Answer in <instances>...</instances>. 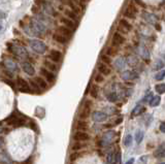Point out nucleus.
<instances>
[{
    "label": "nucleus",
    "instance_id": "72a5a7b5",
    "mask_svg": "<svg viewBox=\"0 0 165 164\" xmlns=\"http://www.w3.org/2000/svg\"><path fill=\"white\" fill-rule=\"evenodd\" d=\"M155 91L158 94H164L165 93V84H158L155 86Z\"/></svg>",
    "mask_w": 165,
    "mask_h": 164
},
{
    "label": "nucleus",
    "instance_id": "412c9836",
    "mask_svg": "<svg viewBox=\"0 0 165 164\" xmlns=\"http://www.w3.org/2000/svg\"><path fill=\"white\" fill-rule=\"evenodd\" d=\"M146 111V108L143 105H137L133 108V111H131V117H138L140 114H143Z\"/></svg>",
    "mask_w": 165,
    "mask_h": 164
},
{
    "label": "nucleus",
    "instance_id": "dca6fc26",
    "mask_svg": "<svg viewBox=\"0 0 165 164\" xmlns=\"http://www.w3.org/2000/svg\"><path fill=\"white\" fill-rule=\"evenodd\" d=\"M49 58L54 62H59L62 58V53L57 50H52L51 53H50Z\"/></svg>",
    "mask_w": 165,
    "mask_h": 164
},
{
    "label": "nucleus",
    "instance_id": "37998d69",
    "mask_svg": "<svg viewBox=\"0 0 165 164\" xmlns=\"http://www.w3.org/2000/svg\"><path fill=\"white\" fill-rule=\"evenodd\" d=\"M101 60H102V62L106 65L112 63V59L109 58V56H107V55H103V56H101Z\"/></svg>",
    "mask_w": 165,
    "mask_h": 164
},
{
    "label": "nucleus",
    "instance_id": "bf43d9fd",
    "mask_svg": "<svg viewBox=\"0 0 165 164\" xmlns=\"http://www.w3.org/2000/svg\"><path fill=\"white\" fill-rule=\"evenodd\" d=\"M5 82H6L9 86H12V87L14 88V85H12V82H9V80H5Z\"/></svg>",
    "mask_w": 165,
    "mask_h": 164
},
{
    "label": "nucleus",
    "instance_id": "4c0bfd02",
    "mask_svg": "<svg viewBox=\"0 0 165 164\" xmlns=\"http://www.w3.org/2000/svg\"><path fill=\"white\" fill-rule=\"evenodd\" d=\"M44 65H46V68H49L50 70H52V71H56V70L58 69L56 65H55L54 63H52V62H50V61H46V62H44Z\"/></svg>",
    "mask_w": 165,
    "mask_h": 164
},
{
    "label": "nucleus",
    "instance_id": "603ef678",
    "mask_svg": "<svg viewBox=\"0 0 165 164\" xmlns=\"http://www.w3.org/2000/svg\"><path fill=\"white\" fill-rule=\"evenodd\" d=\"M118 32H122V33H128V31H126L125 29H123V28L121 27V26H119V27H118Z\"/></svg>",
    "mask_w": 165,
    "mask_h": 164
},
{
    "label": "nucleus",
    "instance_id": "8fccbe9b",
    "mask_svg": "<svg viewBox=\"0 0 165 164\" xmlns=\"http://www.w3.org/2000/svg\"><path fill=\"white\" fill-rule=\"evenodd\" d=\"M159 129H160V131L162 132V133H165V121L162 122V123L160 124V127H159Z\"/></svg>",
    "mask_w": 165,
    "mask_h": 164
},
{
    "label": "nucleus",
    "instance_id": "4be33fe9",
    "mask_svg": "<svg viewBox=\"0 0 165 164\" xmlns=\"http://www.w3.org/2000/svg\"><path fill=\"white\" fill-rule=\"evenodd\" d=\"M61 23L65 25V27L69 28V29H75V24L73 23L72 20L68 19V18H61Z\"/></svg>",
    "mask_w": 165,
    "mask_h": 164
},
{
    "label": "nucleus",
    "instance_id": "0eeeda50",
    "mask_svg": "<svg viewBox=\"0 0 165 164\" xmlns=\"http://www.w3.org/2000/svg\"><path fill=\"white\" fill-rule=\"evenodd\" d=\"M137 12H138L137 7H136L133 3H130L127 6V9H125L124 15H125V18H129V19H135L136 14H137Z\"/></svg>",
    "mask_w": 165,
    "mask_h": 164
},
{
    "label": "nucleus",
    "instance_id": "6ab92c4d",
    "mask_svg": "<svg viewBox=\"0 0 165 164\" xmlns=\"http://www.w3.org/2000/svg\"><path fill=\"white\" fill-rule=\"evenodd\" d=\"M41 6H43V9L46 12V14L52 15H56V12L54 10V7L52 6L48 1H44Z\"/></svg>",
    "mask_w": 165,
    "mask_h": 164
},
{
    "label": "nucleus",
    "instance_id": "c756f323",
    "mask_svg": "<svg viewBox=\"0 0 165 164\" xmlns=\"http://www.w3.org/2000/svg\"><path fill=\"white\" fill-rule=\"evenodd\" d=\"M160 101H161L160 96H153L152 99L150 100V105L152 108H156V106H158L160 104Z\"/></svg>",
    "mask_w": 165,
    "mask_h": 164
},
{
    "label": "nucleus",
    "instance_id": "423d86ee",
    "mask_svg": "<svg viewBox=\"0 0 165 164\" xmlns=\"http://www.w3.org/2000/svg\"><path fill=\"white\" fill-rule=\"evenodd\" d=\"M114 137H115V131H112V130H108V131H106L105 133L103 134V136H102L101 145L102 147H107V145H109L112 144Z\"/></svg>",
    "mask_w": 165,
    "mask_h": 164
},
{
    "label": "nucleus",
    "instance_id": "f8f14e48",
    "mask_svg": "<svg viewBox=\"0 0 165 164\" xmlns=\"http://www.w3.org/2000/svg\"><path fill=\"white\" fill-rule=\"evenodd\" d=\"M18 86H19V90L21 91V92H24V93H27V92H30V88L29 86H28L27 82L22 79V77H19L18 79Z\"/></svg>",
    "mask_w": 165,
    "mask_h": 164
},
{
    "label": "nucleus",
    "instance_id": "f3484780",
    "mask_svg": "<svg viewBox=\"0 0 165 164\" xmlns=\"http://www.w3.org/2000/svg\"><path fill=\"white\" fill-rule=\"evenodd\" d=\"M98 70H99V72H100L102 75H104V77H106V75H109V74H111V72H112L111 68H109V67L107 66L106 64H104V63H99Z\"/></svg>",
    "mask_w": 165,
    "mask_h": 164
},
{
    "label": "nucleus",
    "instance_id": "393cba45",
    "mask_svg": "<svg viewBox=\"0 0 165 164\" xmlns=\"http://www.w3.org/2000/svg\"><path fill=\"white\" fill-rule=\"evenodd\" d=\"M0 162H1V164H12V159H10V157L6 153H1L0 154Z\"/></svg>",
    "mask_w": 165,
    "mask_h": 164
},
{
    "label": "nucleus",
    "instance_id": "c03bdc74",
    "mask_svg": "<svg viewBox=\"0 0 165 164\" xmlns=\"http://www.w3.org/2000/svg\"><path fill=\"white\" fill-rule=\"evenodd\" d=\"M83 147H84V145H83L82 144H81V142H77L74 145H72V150L74 151V152H77V151H78V150H81V149H82Z\"/></svg>",
    "mask_w": 165,
    "mask_h": 164
},
{
    "label": "nucleus",
    "instance_id": "58836bf2",
    "mask_svg": "<svg viewBox=\"0 0 165 164\" xmlns=\"http://www.w3.org/2000/svg\"><path fill=\"white\" fill-rule=\"evenodd\" d=\"M90 94L93 98H97L98 96V87L97 86H93L90 90Z\"/></svg>",
    "mask_w": 165,
    "mask_h": 164
},
{
    "label": "nucleus",
    "instance_id": "f257e3e1",
    "mask_svg": "<svg viewBox=\"0 0 165 164\" xmlns=\"http://www.w3.org/2000/svg\"><path fill=\"white\" fill-rule=\"evenodd\" d=\"M29 46L30 48L32 49V51H34L37 54H44L48 50V46H46V43L41 40L38 39H31L29 41Z\"/></svg>",
    "mask_w": 165,
    "mask_h": 164
},
{
    "label": "nucleus",
    "instance_id": "f704fd0d",
    "mask_svg": "<svg viewBox=\"0 0 165 164\" xmlns=\"http://www.w3.org/2000/svg\"><path fill=\"white\" fill-rule=\"evenodd\" d=\"M115 157H116V153L115 152H111L108 155H107V164H115Z\"/></svg>",
    "mask_w": 165,
    "mask_h": 164
},
{
    "label": "nucleus",
    "instance_id": "4d7b16f0",
    "mask_svg": "<svg viewBox=\"0 0 165 164\" xmlns=\"http://www.w3.org/2000/svg\"><path fill=\"white\" fill-rule=\"evenodd\" d=\"M122 121H123V118H122V117H120V118L117 120V122H116V125H119L120 123H122Z\"/></svg>",
    "mask_w": 165,
    "mask_h": 164
},
{
    "label": "nucleus",
    "instance_id": "6e6d98bb",
    "mask_svg": "<svg viewBox=\"0 0 165 164\" xmlns=\"http://www.w3.org/2000/svg\"><path fill=\"white\" fill-rule=\"evenodd\" d=\"M134 161H135V160H134V158H130V159L128 160L125 164H133V163H134Z\"/></svg>",
    "mask_w": 165,
    "mask_h": 164
},
{
    "label": "nucleus",
    "instance_id": "338daca9",
    "mask_svg": "<svg viewBox=\"0 0 165 164\" xmlns=\"http://www.w3.org/2000/svg\"><path fill=\"white\" fill-rule=\"evenodd\" d=\"M159 164H165V162H162V163H159Z\"/></svg>",
    "mask_w": 165,
    "mask_h": 164
},
{
    "label": "nucleus",
    "instance_id": "a18cd8bd",
    "mask_svg": "<svg viewBox=\"0 0 165 164\" xmlns=\"http://www.w3.org/2000/svg\"><path fill=\"white\" fill-rule=\"evenodd\" d=\"M152 97H153V94H152V92L151 91H148V93L145 95V97H143V101H149L150 102V100L152 99Z\"/></svg>",
    "mask_w": 165,
    "mask_h": 164
},
{
    "label": "nucleus",
    "instance_id": "b1692460",
    "mask_svg": "<svg viewBox=\"0 0 165 164\" xmlns=\"http://www.w3.org/2000/svg\"><path fill=\"white\" fill-rule=\"evenodd\" d=\"M119 26H121L123 29H125L126 31H128V32L132 30V25L130 24V23L128 22L126 19H121V20H120V25Z\"/></svg>",
    "mask_w": 165,
    "mask_h": 164
},
{
    "label": "nucleus",
    "instance_id": "bb28decb",
    "mask_svg": "<svg viewBox=\"0 0 165 164\" xmlns=\"http://www.w3.org/2000/svg\"><path fill=\"white\" fill-rule=\"evenodd\" d=\"M143 136H145V134H143V131L140 129L136 130L135 132V142H137V145L141 144V142H143Z\"/></svg>",
    "mask_w": 165,
    "mask_h": 164
},
{
    "label": "nucleus",
    "instance_id": "69168bd1",
    "mask_svg": "<svg viewBox=\"0 0 165 164\" xmlns=\"http://www.w3.org/2000/svg\"><path fill=\"white\" fill-rule=\"evenodd\" d=\"M2 29V26H1V24H0V30H1Z\"/></svg>",
    "mask_w": 165,
    "mask_h": 164
},
{
    "label": "nucleus",
    "instance_id": "4468645a",
    "mask_svg": "<svg viewBox=\"0 0 165 164\" xmlns=\"http://www.w3.org/2000/svg\"><path fill=\"white\" fill-rule=\"evenodd\" d=\"M40 74L43 75V77L46 79V80H48V82H50V83L54 82L55 79H56V77L54 75L53 72L49 71V70L46 69V68H41V69H40Z\"/></svg>",
    "mask_w": 165,
    "mask_h": 164
},
{
    "label": "nucleus",
    "instance_id": "7ed1b4c3",
    "mask_svg": "<svg viewBox=\"0 0 165 164\" xmlns=\"http://www.w3.org/2000/svg\"><path fill=\"white\" fill-rule=\"evenodd\" d=\"M9 51L12 52L15 56L19 57V58H27L28 53L26 51V49L23 46L20 45H10Z\"/></svg>",
    "mask_w": 165,
    "mask_h": 164
},
{
    "label": "nucleus",
    "instance_id": "5fc2aeb1",
    "mask_svg": "<svg viewBox=\"0 0 165 164\" xmlns=\"http://www.w3.org/2000/svg\"><path fill=\"white\" fill-rule=\"evenodd\" d=\"M5 18H6V14L2 12V10H0V20H1V19H5Z\"/></svg>",
    "mask_w": 165,
    "mask_h": 164
},
{
    "label": "nucleus",
    "instance_id": "e433bc0d",
    "mask_svg": "<svg viewBox=\"0 0 165 164\" xmlns=\"http://www.w3.org/2000/svg\"><path fill=\"white\" fill-rule=\"evenodd\" d=\"M164 67V62L162 60H157L156 63H155V66H154V70H162V68Z\"/></svg>",
    "mask_w": 165,
    "mask_h": 164
},
{
    "label": "nucleus",
    "instance_id": "a19ab883",
    "mask_svg": "<svg viewBox=\"0 0 165 164\" xmlns=\"http://www.w3.org/2000/svg\"><path fill=\"white\" fill-rule=\"evenodd\" d=\"M117 49L116 48H112V46H111V48H107L106 50V54L107 56H115V55L117 54Z\"/></svg>",
    "mask_w": 165,
    "mask_h": 164
},
{
    "label": "nucleus",
    "instance_id": "c9c22d12",
    "mask_svg": "<svg viewBox=\"0 0 165 164\" xmlns=\"http://www.w3.org/2000/svg\"><path fill=\"white\" fill-rule=\"evenodd\" d=\"M87 125L88 124L86 123L85 121H78L77 122V129L80 130V131H85V130L88 128Z\"/></svg>",
    "mask_w": 165,
    "mask_h": 164
},
{
    "label": "nucleus",
    "instance_id": "0e129e2a",
    "mask_svg": "<svg viewBox=\"0 0 165 164\" xmlns=\"http://www.w3.org/2000/svg\"><path fill=\"white\" fill-rule=\"evenodd\" d=\"M162 57H163V58L165 59V53H164V54H162Z\"/></svg>",
    "mask_w": 165,
    "mask_h": 164
},
{
    "label": "nucleus",
    "instance_id": "6e6552de",
    "mask_svg": "<svg viewBox=\"0 0 165 164\" xmlns=\"http://www.w3.org/2000/svg\"><path fill=\"white\" fill-rule=\"evenodd\" d=\"M92 119L96 123H101V122H104L107 119V114L105 113H103V111H96L92 114Z\"/></svg>",
    "mask_w": 165,
    "mask_h": 164
},
{
    "label": "nucleus",
    "instance_id": "3c124183",
    "mask_svg": "<svg viewBox=\"0 0 165 164\" xmlns=\"http://www.w3.org/2000/svg\"><path fill=\"white\" fill-rule=\"evenodd\" d=\"M30 84H31V86H32V88L34 90H38V86H37V84H36L35 82H34V80H30Z\"/></svg>",
    "mask_w": 165,
    "mask_h": 164
},
{
    "label": "nucleus",
    "instance_id": "f03ea898",
    "mask_svg": "<svg viewBox=\"0 0 165 164\" xmlns=\"http://www.w3.org/2000/svg\"><path fill=\"white\" fill-rule=\"evenodd\" d=\"M30 25H31V28H32V31H34V32H36V33H39V34L44 33L46 31V24H44L43 21L35 19V18H33V19L31 20Z\"/></svg>",
    "mask_w": 165,
    "mask_h": 164
},
{
    "label": "nucleus",
    "instance_id": "2f4dec72",
    "mask_svg": "<svg viewBox=\"0 0 165 164\" xmlns=\"http://www.w3.org/2000/svg\"><path fill=\"white\" fill-rule=\"evenodd\" d=\"M132 142H133V136L131 134H127L124 138V145L127 148L131 147L132 145Z\"/></svg>",
    "mask_w": 165,
    "mask_h": 164
},
{
    "label": "nucleus",
    "instance_id": "79ce46f5",
    "mask_svg": "<svg viewBox=\"0 0 165 164\" xmlns=\"http://www.w3.org/2000/svg\"><path fill=\"white\" fill-rule=\"evenodd\" d=\"M121 160H122V154L120 151L116 152V157H115V164H121Z\"/></svg>",
    "mask_w": 165,
    "mask_h": 164
},
{
    "label": "nucleus",
    "instance_id": "5701e85b",
    "mask_svg": "<svg viewBox=\"0 0 165 164\" xmlns=\"http://www.w3.org/2000/svg\"><path fill=\"white\" fill-rule=\"evenodd\" d=\"M125 65H126V60L123 58V57H120V58H118L115 61V66H116V68L118 70H122L125 67Z\"/></svg>",
    "mask_w": 165,
    "mask_h": 164
},
{
    "label": "nucleus",
    "instance_id": "2eb2a0df",
    "mask_svg": "<svg viewBox=\"0 0 165 164\" xmlns=\"http://www.w3.org/2000/svg\"><path fill=\"white\" fill-rule=\"evenodd\" d=\"M90 108H91V101H87L85 103V108L80 114V118L84 120V119H87L89 117V114H90Z\"/></svg>",
    "mask_w": 165,
    "mask_h": 164
},
{
    "label": "nucleus",
    "instance_id": "9b49d317",
    "mask_svg": "<svg viewBox=\"0 0 165 164\" xmlns=\"http://www.w3.org/2000/svg\"><path fill=\"white\" fill-rule=\"evenodd\" d=\"M125 43V37L123 36L121 33L119 32H116L112 36V45L115 46H121L123 43Z\"/></svg>",
    "mask_w": 165,
    "mask_h": 164
},
{
    "label": "nucleus",
    "instance_id": "864d4df0",
    "mask_svg": "<svg viewBox=\"0 0 165 164\" xmlns=\"http://www.w3.org/2000/svg\"><path fill=\"white\" fill-rule=\"evenodd\" d=\"M140 161L146 164V161H148V156H143V157H140Z\"/></svg>",
    "mask_w": 165,
    "mask_h": 164
},
{
    "label": "nucleus",
    "instance_id": "cd10ccee",
    "mask_svg": "<svg viewBox=\"0 0 165 164\" xmlns=\"http://www.w3.org/2000/svg\"><path fill=\"white\" fill-rule=\"evenodd\" d=\"M126 62L130 65V66L134 67V66H136V65H137V63H138V59H137V57L133 56V55H130V56L127 58Z\"/></svg>",
    "mask_w": 165,
    "mask_h": 164
},
{
    "label": "nucleus",
    "instance_id": "13d9d810",
    "mask_svg": "<svg viewBox=\"0 0 165 164\" xmlns=\"http://www.w3.org/2000/svg\"><path fill=\"white\" fill-rule=\"evenodd\" d=\"M155 28H156V29L158 30V31L161 30V27H160V25H159V24H155Z\"/></svg>",
    "mask_w": 165,
    "mask_h": 164
},
{
    "label": "nucleus",
    "instance_id": "a878e982",
    "mask_svg": "<svg viewBox=\"0 0 165 164\" xmlns=\"http://www.w3.org/2000/svg\"><path fill=\"white\" fill-rule=\"evenodd\" d=\"M154 156L156 158H162L165 156V145H160V147L154 152Z\"/></svg>",
    "mask_w": 165,
    "mask_h": 164
},
{
    "label": "nucleus",
    "instance_id": "9d476101",
    "mask_svg": "<svg viewBox=\"0 0 165 164\" xmlns=\"http://www.w3.org/2000/svg\"><path fill=\"white\" fill-rule=\"evenodd\" d=\"M73 139L75 142H86L90 139V135L85 131H77L73 135Z\"/></svg>",
    "mask_w": 165,
    "mask_h": 164
},
{
    "label": "nucleus",
    "instance_id": "20e7f679",
    "mask_svg": "<svg viewBox=\"0 0 165 164\" xmlns=\"http://www.w3.org/2000/svg\"><path fill=\"white\" fill-rule=\"evenodd\" d=\"M6 123L9 125H12V126H23L26 123V120L23 117L12 114V116H10L6 119Z\"/></svg>",
    "mask_w": 165,
    "mask_h": 164
},
{
    "label": "nucleus",
    "instance_id": "7c9ffc66",
    "mask_svg": "<svg viewBox=\"0 0 165 164\" xmlns=\"http://www.w3.org/2000/svg\"><path fill=\"white\" fill-rule=\"evenodd\" d=\"M65 15L68 18V19H70V20H72V21H77V15L75 12H73L72 10H70V9H66L65 10Z\"/></svg>",
    "mask_w": 165,
    "mask_h": 164
},
{
    "label": "nucleus",
    "instance_id": "a211bd4d",
    "mask_svg": "<svg viewBox=\"0 0 165 164\" xmlns=\"http://www.w3.org/2000/svg\"><path fill=\"white\" fill-rule=\"evenodd\" d=\"M58 33L61 35L65 36V37H70V36L72 35V31L71 29H69V28L65 27V26H60V27L58 28Z\"/></svg>",
    "mask_w": 165,
    "mask_h": 164
},
{
    "label": "nucleus",
    "instance_id": "1a4fd4ad",
    "mask_svg": "<svg viewBox=\"0 0 165 164\" xmlns=\"http://www.w3.org/2000/svg\"><path fill=\"white\" fill-rule=\"evenodd\" d=\"M122 80H126V82H129V80H133L138 77V74L136 73L135 71H132V70H126V71L122 72L121 74Z\"/></svg>",
    "mask_w": 165,
    "mask_h": 164
},
{
    "label": "nucleus",
    "instance_id": "473e14b6",
    "mask_svg": "<svg viewBox=\"0 0 165 164\" xmlns=\"http://www.w3.org/2000/svg\"><path fill=\"white\" fill-rule=\"evenodd\" d=\"M107 100L111 101V102H116L118 100V94L115 91H112L109 94H107Z\"/></svg>",
    "mask_w": 165,
    "mask_h": 164
},
{
    "label": "nucleus",
    "instance_id": "aec40b11",
    "mask_svg": "<svg viewBox=\"0 0 165 164\" xmlns=\"http://www.w3.org/2000/svg\"><path fill=\"white\" fill-rule=\"evenodd\" d=\"M53 39L56 41V43H61V45H66L68 43V38L65 37V36L59 34V33H55L53 35Z\"/></svg>",
    "mask_w": 165,
    "mask_h": 164
},
{
    "label": "nucleus",
    "instance_id": "39448f33",
    "mask_svg": "<svg viewBox=\"0 0 165 164\" xmlns=\"http://www.w3.org/2000/svg\"><path fill=\"white\" fill-rule=\"evenodd\" d=\"M3 65L5 67V69L7 70V72H10V73H12V72H17L18 70H19V67H18V64L15 63L12 59H4L3 61Z\"/></svg>",
    "mask_w": 165,
    "mask_h": 164
},
{
    "label": "nucleus",
    "instance_id": "ea45409f",
    "mask_svg": "<svg viewBox=\"0 0 165 164\" xmlns=\"http://www.w3.org/2000/svg\"><path fill=\"white\" fill-rule=\"evenodd\" d=\"M165 77V70H161L158 73L155 75V80H162Z\"/></svg>",
    "mask_w": 165,
    "mask_h": 164
},
{
    "label": "nucleus",
    "instance_id": "09e8293b",
    "mask_svg": "<svg viewBox=\"0 0 165 164\" xmlns=\"http://www.w3.org/2000/svg\"><path fill=\"white\" fill-rule=\"evenodd\" d=\"M134 2L136 4L138 5V6H141V7H146V4L143 3V1H141V0H134Z\"/></svg>",
    "mask_w": 165,
    "mask_h": 164
},
{
    "label": "nucleus",
    "instance_id": "680f3d73",
    "mask_svg": "<svg viewBox=\"0 0 165 164\" xmlns=\"http://www.w3.org/2000/svg\"><path fill=\"white\" fill-rule=\"evenodd\" d=\"M78 1H80V2H81V3H82V4H84V2H85L86 0H78Z\"/></svg>",
    "mask_w": 165,
    "mask_h": 164
},
{
    "label": "nucleus",
    "instance_id": "de8ad7c7",
    "mask_svg": "<svg viewBox=\"0 0 165 164\" xmlns=\"http://www.w3.org/2000/svg\"><path fill=\"white\" fill-rule=\"evenodd\" d=\"M78 157V154L77 152H74V153H72L71 155H70V161H74V160H77V158Z\"/></svg>",
    "mask_w": 165,
    "mask_h": 164
},
{
    "label": "nucleus",
    "instance_id": "ddd939ff",
    "mask_svg": "<svg viewBox=\"0 0 165 164\" xmlns=\"http://www.w3.org/2000/svg\"><path fill=\"white\" fill-rule=\"evenodd\" d=\"M22 69L24 70L28 75H34V73H35V69H34V67L32 66V64L29 63V62H23Z\"/></svg>",
    "mask_w": 165,
    "mask_h": 164
},
{
    "label": "nucleus",
    "instance_id": "c85d7f7f",
    "mask_svg": "<svg viewBox=\"0 0 165 164\" xmlns=\"http://www.w3.org/2000/svg\"><path fill=\"white\" fill-rule=\"evenodd\" d=\"M34 82L37 84V86L39 88H43V89H46V88L48 87V84H46V82L43 79V77H36L35 80H34Z\"/></svg>",
    "mask_w": 165,
    "mask_h": 164
},
{
    "label": "nucleus",
    "instance_id": "49530a36",
    "mask_svg": "<svg viewBox=\"0 0 165 164\" xmlns=\"http://www.w3.org/2000/svg\"><path fill=\"white\" fill-rule=\"evenodd\" d=\"M103 80H104V77L101 73L95 75V82L96 83H102Z\"/></svg>",
    "mask_w": 165,
    "mask_h": 164
},
{
    "label": "nucleus",
    "instance_id": "052dcab7",
    "mask_svg": "<svg viewBox=\"0 0 165 164\" xmlns=\"http://www.w3.org/2000/svg\"><path fill=\"white\" fill-rule=\"evenodd\" d=\"M2 132H3V128H2V127H0V134H1Z\"/></svg>",
    "mask_w": 165,
    "mask_h": 164
},
{
    "label": "nucleus",
    "instance_id": "e2e57ef3",
    "mask_svg": "<svg viewBox=\"0 0 165 164\" xmlns=\"http://www.w3.org/2000/svg\"><path fill=\"white\" fill-rule=\"evenodd\" d=\"M1 145H2V142H1V139H0V148H1Z\"/></svg>",
    "mask_w": 165,
    "mask_h": 164
}]
</instances>
